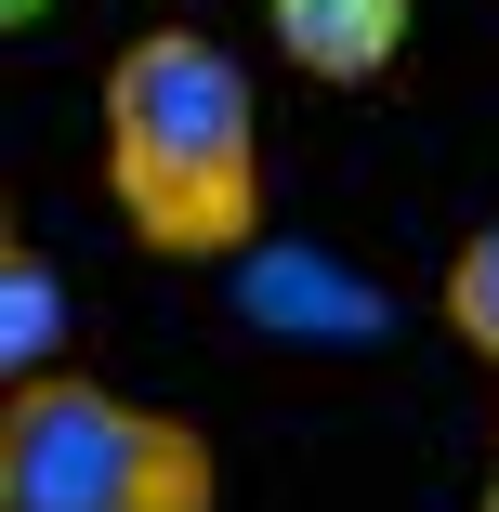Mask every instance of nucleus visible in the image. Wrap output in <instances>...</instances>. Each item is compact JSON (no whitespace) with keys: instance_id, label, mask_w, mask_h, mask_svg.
I'll use <instances>...</instances> for the list:
<instances>
[{"instance_id":"1","label":"nucleus","mask_w":499,"mask_h":512,"mask_svg":"<svg viewBox=\"0 0 499 512\" xmlns=\"http://www.w3.org/2000/svg\"><path fill=\"white\" fill-rule=\"evenodd\" d=\"M106 197L145 263L263 250V92L211 27H145L106 66Z\"/></svg>"},{"instance_id":"2","label":"nucleus","mask_w":499,"mask_h":512,"mask_svg":"<svg viewBox=\"0 0 499 512\" xmlns=\"http://www.w3.org/2000/svg\"><path fill=\"white\" fill-rule=\"evenodd\" d=\"M0 512H224V460L197 421L106 381H0Z\"/></svg>"},{"instance_id":"3","label":"nucleus","mask_w":499,"mask_h":512,"mask_svg":"<svg viewBox=\"0 0 499 512\" xmlns=\"http://www.w3.org/2000/svg\"><path fill=\"white\" fill-rule=\"evenodd\" d=\"M224 316H237V329H263V342L368 355V342H394V289H381L368 263L303 250V237H263V250H237V263H224Z\"/></svg>"},{"instance_id":"4","label":"nucleus","mask_w":499,"mask_h":512,"mask_svg":"<svg viewBox=\"0 0 499 512\" xmlns=\"http://www.w3.org/2000/svg\"><path fill=\"white\" fill-rule=\"evenodd\" d=\"M408 14L421 0H263L276 53L303 79H329V92H355V79H381L394 53H408Z\"/></svg>"},{"instance_id":"5","label":"nucleus","mask_w":499,"mask_h":512,"mask_svg":"<svg viewBox=\"0 0 499 512\" xmlns=\"http://www.w3.org/2000/svg\"><path fill=\"white\" fill-rule=\"evenodd\" d=\"M66 368V276L14 237L0 250V381H53Z\"/></svg>"},{"instance_id":"6","label":"nucleus","mask_w":499,"mask_h":512,"mask_svg":"<svg viewBox=\"0 0 499 512\" xmlns=\"http://www.w3.org/2000/svg\"><path fill=\"white\" fill-rule=\"evenodd\" d=\"M447 329L499 368V224H473V237H460V263H447Z\"/></svg>"},{"instance_id":"7","label":"nucleus","mask_w":499,"mask_h":512,"mask_svg":"<svg viewBox=\"0 0 499 512\" xmlns=\"http://www.w3.org/2000/svg\"><path fill=\"white\" fill-rule=\"evenodd\" d=\"M66 14V0H0V27H53Z\"/></svg>"},{"instance_id":"8","label":"nucleus","mask_w":499,"mask_h":512,"mask_svg":"<svg viewBox=\"0 0 499 512\" xmlns=\"http://www.w3.org/2000/svg\"><path fill=\"white\" fill-rule=\"evenodd\" d=\"M486 512H499V460H486Z\"/></svg>"}]
</instances>
